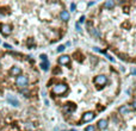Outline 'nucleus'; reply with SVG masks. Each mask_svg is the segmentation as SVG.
<instances>
[{
  "instance_id": "obj_1",
  "label": "nucleus",
  "mask_w": 136,
  "mask_h": 131,
  "mask_svg": "<svg viewBox=\"0 0 136 131\" xmlns=\"http://www.w3.org/2000/svg\"><path fill=\"white\" fill-rule=\"evenodd\" d=\"M68 87L65 85V83H57L54 86L53 88V93L54 94H63L65 92H67Z\"/></svg>"
},
{
  "instance_id": "obj_2",
  "label": "nucleus",
  "mask_w": 136,
  "mask_h": 131,
  "mask_svg": "<svg viewBox=\"0 0 136 131\" xmlns=\"http://www.w3.org/2000/svg\"><path fill=\"white\" fill-rule=\"evenodd\" d=\"M28 82H29V79L26 77V76H24V75H19L18 77H17V80H16V83H17V86H19V87H26L28 86Z\"/></svg>"
},
{
  "instance_id": "obj_3",
  "label": "nucleus",
  "mask_w": 136,
  "mask_h": 131,
  "mask_svg": "<svg viewBox=\"0 0 136 131\" xmlns=\"http://www.w3.org/2000/svg\"><path fill=\"white\" fill-rule=\"evenodd\" d=\"M106 82H107V79H106L105 75H98L94 79V83L96 85H99V86H104Z\"/></svg>"
},
{
  "instance_id": "obj_4",
  "label": "nucleus",
  "mask_w": 136,
  "mask_h": 131,
  "mask_svg": "<svg viewBox=\"0 0 136 131\" xmlns=\"http://www.w3.org/2000/svg\"><path fill=\"white\" fill-rule=\"evenodd\" d=\"M0 31H1L2 35L7 36V35H10V33H11L12 29H11V26H10V25H7V24H1V25H0Z\"/></svg>"
},
{
  "instance_id": "obj_5",
  "label": "nucleus",
  "mask_w": 136,
  "mask_h": 131,
  "mask_svg": "<svg viewBox=\"0 0 136 131\" xmlns=\"http://www.w3.org/2000/svg\"><path fill=\"white\" fill-rule=\"evenodd\" d=\"M94 118V114H93V112H86L84 116H82V123H87V122H91L92 119Z\"/></svg>"
},
{
  "instance_id": "obj_6",
  "label": "nucleus",
  "mask_w": 136,
  "mask_h": 131,
  "mask_svg": "<svg viewBox=\"0 0 136 131\" xmlns=\"http://www.w3.org/2000/svg\"><path fill=\"white\" fill-rule=\"evenodd\" d=\"M76 110V106L74 105V104H66L65 106H63V111L66 112V113H72V112H74Z\"/></svg>"
},
{
  "instance_id": "obj_7",
  "label": "nucleus",
  "mask_w": 136,
  "mask_h": 131,
  "mask_svg": "<svg viewBox=\"0 0 136 131\" xmlns=\"http://www.w3.org/2000/svg\"><path fill=\"white\" fill-rule=\"evenodd\" d=\"M7 101L13 106H19V101L14 95H7Z\"/></svg>"
},
{
  "instance_id": "obj_8",
  "label": "nucleus",
  "mask_w": 136,
  "mask_h": 131,
  "mask_svg": "<svg viewBox=\"0 0 136 131\" xmlns=\"http://www.w3.org/2000/svg\"><path fill=\"white\" fill-rule=\"evenodd\" d=\"M20 73H22V69L19 67H12L11 70H10V74L13 75V76H19Z\"/></svg>"
},
{
  "instance_id": "obj_9",
  "label": "nucleus",
  "mask_w": 136,
  "mask_h": 131,
  "mask_svg": "<svg viewBox=\"0 0 136 131\" xmlns=\"http://www.w3.org/2000/svg\"><path fill=\"white\" fill-rule=\"evenodd\" d=\"M69 61H70V57L68 55H63V56H61L59 59V63L60 65H67V63H69Z\"/></svg>"
},
{
  "instance_id": "obj_10",
  "label": "nucleus",
  "mask_w": 136,
  "mask_h": 131,
  "mask_svg": "<svg viewBox=\"0 0 136 131\" xmlns=\"http://www.w3.org/2000/svg\"><path fill=\"white\" fill-rule=\"evenodd\" d=\"M98 128H99V130L106 129V128H107V120H106V119H100V120L98 122Z\"/></svg>"
},
{
  "instance_id": "obj_11",
  "label": "nucleus",
  "mask_w": 136,
  "mask_h": 131,
  "mask_svg": "<svg viewBox=\"0 0 136 131\" xmlns=\"http://www.w3.org/2000/svg\"><path fill=\"white\" fill-rule=\"evenodd\" d=\"M60 18H61L63 22H67L68 19H69V12L66 11V10H63V11L60 13Z\"/></svg>"
},
{
  "instance_id": "obj_12",
  "label": "nucleus",
  "mask_w": 136,
  "mask_h": 131,
  "mask_svg": "<svg viewBox=\"0 0 136 131\" xmlns=\"http://www.w3.org/2000/svg\"><path fill=\"white\" fill-rule=\"evenodd\" d=\"M41 67H42V69H43V70H48V69H49V62H48V60H44V61H42Z\"/></svg>"
},
{
  "instance_id": "obj_13",
  "label": "nucleus",
  "mask_w": 136,
  "mask_h": 131,
  "mask_svg": "<svg viewBox=\"0 0 136 131\" xmlns=\"http://www.w3.org/2000/svg\"><path fill=\"white\" fill-rule=\"evenodd\" d=\"M104 6H105L106 8H112V7L115 6V2H113L112 0H107V1L104 4Z\"/></svg>"
},
{
  "instance_id": "obj_14",
  "label": "nucleus",
  "mask_w": 136,
  "mask_h": 131,
  "mask_svg": "<svg viewBox=\"0 0 136 131\" xmlns=\"http://www.w3.org/2000/svg\"><path fill=\"white\" fill-rule=\"evenodd\" d=\"M119 112H121V113H127V112H129V108H128L127 106H122V107L119 108Z\"/></svg>"
},
{
  "instance_id": "obj_15",
  "label": "nucleus",
  "mask_w": 136,
  "mask_h": 131,
  "mask_svg": "<svg viewBox=\"0 0 136 131\" xmlns=\"http://www.w3.org/2000/svg\"><path fill=\"white\" fill-rule=\"evenodd\" d=\"M90 33H92V35H94V36H97V37H99V36H100V33L98 32L96 29H90Z\"/></svg>"
},
{
  "instance_id": "obj_16",
  "label": "nucleus",
  "mask_w": 136,
  "mask_h": 131,
  "mask_svg": "<svg viewBox=\"0 0 136 131\" xmlns=\"http://www.w3.org/2000/svg\"><path fill=\"white\" fill-rule=\"evenodd\" d=\"M96 130V128L93 126V125H88L86 129H85V131H94Z\"/></svg>"
},
{
  "instance_id": "obj_17",
  "label": "nucleus",
  "mask_w": 136,
  "mask_h": 131,
  "mask_svg": "<svg viewBox=\"0 0 136 131\" xmlns=\"http://www.w3.org/2000/svg\"><path fill=\"white\" fill-rule=\"evenodd\" d=\"M34 43H35L34 38H30V39H29V41H28V45H29V47H31V45H32V44H34Z\"/></svg>"
},
{
  "instance_id": "obj_18",
  "label": "nucleus",
  "mask_w": 136,
  "mask_h": 131,
  "mask_svg": "<svg viewBox=\"0 0 136 131\" xmlns=\"http://www.w3.org/2000/svg\"><path fill=\"white\" fill-rule=\"evenodd\" d=\"M63 50H65V47H63V45L59 47V49H57V51H59V53H61V51H63Z\"/></svg>"
},
{
  "instance_id": "obj_19",
  "label": "nucleus",
  "mask_w": 136,
  "mask_h": 131,
  "mask_svg": "<svg viewBox=\"0 0 136 131\" xmlns=\"http://www.w3.org/2000/svg\"><path fill=\"white\" fill-rule=\"evenodd\" d=\"M4 47H5L6 49H11V48H12V47H11L10 44H7V43H5V44H4Z\"/></svg>"
},
{
  "instance_id": "obj_20",
  "label": "nucleus",
  "mask_w": 136,
  "mask_h": 131,
  "mask_svg": "<svg viewBox=\"0 0 136 131\" xmlns=\"http://www.w3.org/2000/svg\"><path fill=\"white\" fill-rule=\"evenodd\" d=\"M70 10H72V11L75 10V4H70Z\"/></svg>"
},
{
  "instance_id": "obj_21",
  "label": "nucleus",
  "mask_w": 136,
  "mask_h": 131,
  "mask_svg": "<svg viewBox=\"0 0 136 131\" xmlns=\"http://www.w3.org/2000/svg\"><path fill=\"white\" fill-rule=\"evenodd\" d=\"M41 59H42V61H44V60H48V59H47V55H41Z\"/></svg>"
},
{
  "instance_id": "obj_22",
  "label": "nucleus",
  "mask_w": 136,
  "mask_h": 131,
  "mask_svg": "<svg viewBox=\"0 0 136 131\" xmlns=\"http://www.w3.org/2000/svg\"><path fill=\"white\" fill-rule=\"evenodd\" d=\"M84 19H85V17H81L80 18V23H84Z\"/></svg>"
},
{
  "instance_id": "obj_23",
  "label": "nucleus",
  "mask_w": 136,
  "mask_h": 131,
  "mask_svg": "<svg viewBox=\"0 0 136 131\" xmlns=\"http://www.w3.org/2000/svg\"><path fill=\"white\" fill-rule=\"evenodd\" d=\"M76 30L80 31V25H79V24H76Z\"/></svg>"
},
{
  "instance_id": "obj_24",
  "label": "nucleus",
  "mask_w": 136,
  "mask_h": 131,
  "mask_svg": "<svg viewBox=\"0 0 136 131\" xmlns=\"http://www.w3.org/2000/svg\"><path fill=\"white\" fill-rule=\"evenodd\" d=\"M133 107H134V108L136 110V101H134V102H133Z\"/></svg>"
},
{
  "instance_id": "obj_25",
  "label": "nucleus",
  "mask_w": 136,
  "mask_h": 131,
  "mask_svg": "<svg viewBox=\"0 0 136 131\" xmlns=\"http://www.w3.org/2000/svg\"><path fill=\"white\" fill-rule=\"evenodd\" d=\"M131 71H133V74H136V69H133Z\"/></svg>"
},
{
  "instance_id": "obj_26",
  "label": "nucleus",
  "mask_w": 136,
  "mask_h": 131,
  "mask_svg": "<svg viewBox=\"0 0 136 131\" xmlns=\"http://www.w3.org/2000/svg\"><path fill=\"white\" fill-rule=\"evenodd\" d=\"M65 131H75V130H74V129H73V130H65Z\"/></svg>"
}]
</instances>
